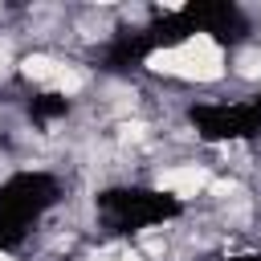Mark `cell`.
<instances>
[{
    "label": "cell",
    "instance_id": "cell-1",
    "mask_svg": "<svg viewBox=\"0 0 261 261\" xmlns=\"http://www.w3.org/2000/svg\"><path fill=\"white\" fill-rule=\"evenodd\" d=\"M61 196L57 175L49 171H12L0 184V249H16L29 232V224L53 208Z\"/></svg>",
    "mask_w": 261,
    "mask_h": 261
},
{
    "label": "cell",
    "instance_id": "cell-2",
    "mask_svg": "<svg viewBox=\"0 0 261 261\" xmlns=\"http://www.w3.org/2000/svg\"><path fill=\"white\" fill-rule=\"evenodd\" d=\"M98 212L110 232H139L163 220H175L184 212L179 196L155 192V188H106L98 192Z\"/></svg>",
    "mask_w": 261,
    "mask_h": 261
},
{
    "label": "cell",
    "instance_id": "cell-3",
    "mask_svg": "<svg viewBox=\"0 0 261 261\" xmlns=\"http://www.w3.org/2000/svg\"><path fill=\"white\" fill-rule=\"evenodd\" d=\"M188 122L204 143H237L261 135V94L249 102H196L188 110Z\"/></svg>",
    "mask_w": 261,
    "mask_h": 261
},
{
    "label": "cell",
    "instance_id": "cell-4",
    "mask_svg": "<svg viewBox=\"0 0 261 261\" xmlns=\"http://www.w3.org/2000/svg\"><path fill=\"white\" fill-rule=\"evenodd\" d=\"M184 12L192 16L196 33H208L216 45H237L249 37V20L232 0H192L184 4Z\"/></svg>",
    "mask_w": 261,
    "mask_h": 261
},
{
    "label": "cell",
    "instance_id": "cell-5",
    "mask_svg": "<svg viewBox=\"0 0 261 261\" xmlns=\"http://www.w3.org/2000/svg\"><path fill=\"white\" fill-rule=\"evenodd\" d=\"M151 53H155V49H151V41H147L143 29H122V33H114L110 45L102 49V69H106V73H130V69H139Z\"/></svg>",
    "mask_w": 261,
    "mask_h": 261
},
{
    "label": "cell",
    "instance_id": "cell-6",
    "mask_svg": "<svg viewBox=\"0 0 261 261\" xmlns=\"http://www.w3.org/2000/svg\"><path fill=\"white\" fill-rule=\"evenodd\" d=\"M143 33H147L151 49H171V45H184L188 37H196V24L184 8H175V12H163L159 20H151Z\"/></svg>",
    "mask_w": 261,
    "mask_h": 261
},
{
    "label": "cell",
    "instance_id": "cell-7",
    "mask_svg": "<svg viewBox=\"0 0 261 261\" xmlns=\"http://www.w3.org/2000/svg\"><path fill=\"white\" fill-rule=\"evenodd\" d=\"M69 114V98L65 94H33L29 98V118L33 122H53Z\"/></svg>",
    "mask_w": 261,
    "mask_h": 261
},
{
    "label": "cell",
    "instance_id": "cell-8",
    "mask_svg": "<svg viewBox=\"0 0 261 261\" xmlns=\"http://www.w3.org/2000/svg\"><path fill=\"white\" fill-rule=\"evenodd\" d=\"M228 261H261V253H245V257H228Z\"/></svg>",
    "mask_w": 261,
    "mask_h": 261
},
{
    "label": "cell",
    "instance_id": "cell-9",
    "mask_svg": "<svg viewBox=\"0 0 261 261\" xmlns=\"http://www.w3.org/2000/svg\"><path fill=\"white\" fill-rule=\"evenodd\" d=\"M0 143H4V130H0Z\"/></svg>",
    "mask_w": 261,
    "mask_h": 261
}]
</instances>
